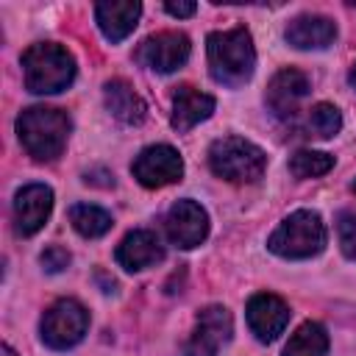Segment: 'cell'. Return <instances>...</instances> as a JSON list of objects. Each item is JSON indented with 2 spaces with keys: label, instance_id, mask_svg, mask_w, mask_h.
Segmentation results:
<instances>
[{
  "label": "cell",
  "instance_id": "cell-1",
  "mask_svg": "<svg viewBox=\"0 0 356 356\" xmlns=\"http://www.w3.org/2000/svg\"><path fill=\"white\" fill-rule=\"evenodd\" d=\"M206 50H209V70L217 83L242 86L245 81H250V75L256 70V50H253V39L245 28L209 33Z\"/></svg>",
  "mask_w": 356,
  "mask_h": 356
},
{
  "label": "cell",
  "instance_id": "cell-25",
  "mask_svg": "<svg viewBox=\"0 0 356 356\" xmlns=\"http://www.w3.org/2000/svg\"><path fill=\"white\" fill-rule=\"evenodd\" d=\"M164 8H167V14H172V17H192V14L197 11L195 3H167Z\"/></svg>",
  "mask_w": 356,
  "mask_h": 356
},
{
  "label": "cell",
  "instance_id": "cell-10",
  "mask_svg": "<svg viewBox=\"0 0 356 356\" xmlns=\"http://www.w3.org/2000/svg\"><path fill=\"white\" fill-rule=\"evenodd\" d=\"M167 236L178 248H197L209 234V217L195 200H178L170 206L167 217Z\"/></svg>",
  "mask_w": 356,
  "mask_h": 356
},
{
  "label": "cell",
  "instance_id": "cell-5",
  "mask_svg": "<svg viewBox=\"0 0 356 356\" xmlns=\"http://www.w3.org/2000/svg\"><path fill=\"white\" fill-rule=\"evenodd\" d=\"M209 167L214 175L234 181V184H253L264 175L267 156L259 145L242 139V136H225L217 139L209 150Z\"/></svg>",
  "mask_w": 356,
  "mask_h": 356
},
{
  "label": "cell",
  "instance_id": "cell-26",
  "mask_svg": "<svg viewBox=\"0 0 356 356\" xmlns=\"http://www.w3.org/2000/svg\"><path fill=\"white\" fill-rule=\"evenodd\" d=\"M3 356H17V353H14V350H11L8 345H3Z\"/></svg>",
  "mask_w": 356,
  "mask_h": 356
},
{
  "label": "cell",
  "instance_id": "cell-27",
  "mask_svg": "<svg viewBox=\"0 0 356 356\" xmlns=\"http://www.w3.org/2000/svg\"><path fill=\"white\" fill-rule=\"evenodd\" d=\"M350 83L356 86V64H353V70H350Z\"/></svg>",
  "mask_w": 356,
  "mask_h": 356
},
{
  "label": "cell",
  "instance_id": "cell-15",
  "mask_svg": "<svg viewBox=\"0 0 356 356\" xmlns=\"http://www.w3.org/2000/svg\"><path fill=\"white\" fill-rule=\"evenodd\" d=\"M142 14V6L136 0H106L95 6V19L108 42H122Z\"/></svg>",
  "mask_w": 356,
  "mask_h": 356
},
{
  "label": "cell",
  "instance_id": "cell-28",
  "mask_svg": "<svg viewBox=\"0 0 356 356\" xmlns=\"http://www.w3.org/2000/svg\"><path fill=\"white\" fill-rule=\"evenodd\" d=\"M353 189H356V184H353Z\"/></svg>",
  "mask_w": 356,
  "mask_h": 356
},
{
  "label": "cell",
  "instance_id": "cell-2",
  "mask_svg": "<svg viewBox=\"0 0 356 356\" xmlns=\"http://www.w3.org/2000/svg\"><path fill=\"white\" fill-rule=\"evenodd\" d=\"M70 117L58 108H47V106H33L25 108L17 117V134L22 147L28 150V156H33L36 161H53L61 156L67 136H70Z\"/></svg>",
  "mask_w": 356,
  "mask_h": 356
},
{
  "label": "cell",
  "instance_id": "cell-14",
  "mask_svg": "<svg viewBox=\"0 0 356 356\" xmlns=\"http://www.w3.org/2000/svg\"><path fill=\"white\" fill-rule=\"evenodd\" d=\"M161 259H164V248H161L159 236H156L153 231H145V228L131 231V234L120 242V248H117V261H120V267H125V270H131V273L156 267Z\"/></svg>",
  "mask_w": 356,
  "mask_h": 356
},
{
  "label": "cell",
  "instance_id": "cell-7",
  "mask_svg": "<svg viewBox=\"0 0 356 356\" xmlns=\"http://www.w3.org/2000/svg\"><path fill=\"white\" fill-rule=\"evenodd\" d=\"M134 178L147 186V189H156V186H167V184H175L181 175H184V161H181V153L170 145H150L145 147L136 159H134Z\"/></svg>",
  "mask_w": 356,
  "mask_h": 356
},
{
  "label": "cell",
  "instance_id": "cell-3",
  "mask_svg": "<svg viewBox=\"0 0 356 356\" xmlns=\"http://www.w3.org/2000/svg\"><path fill=\"white\" fill-rule=\"evenodd\" d=\"M22 72H25V86L33 95H53L72 83L75 61L61 44L36 42L22 53Z\"/></svg>",
  "mask_w": 356,
  "mask_h": 356
},
{
  "label": "cell",
  "instance_id": "cell-6",
  "mask_svg": "<svg viewBox=\"0 0 356 356\" xmlns=\"http://www.w3.org/2000/svg\"><path fill=\"white\" fill-rule=\"evenodd\" d=\"M86 325H89V312L78 300L64 298V300H56L44 312L42 339H44V345H50L56 350H67V348H72L83 339Z\"/></svg>",
  "mask_w": 356,
  "mask_h": 356
},
{
  "label": "cell",
  "instance_id": "cell-13",
  "mask_svg": "<svg viewBox=\"0 0 356 356\" xmlns=\"http://www.w3.org/2000/svg\"><path fill=\"white\" fill-rule=\"evenodd\" d=\"M309 95V78L300 70H281L267 86V106L275 117H292L295 106Z\"/></svg>",
  "mask_w": 356,
  "mask_h": 356
},
{
  "label": "cell",
  "instance_id": "cell-19",
  "mask_svg": "<svg viewBox=\"0 0 356 356\" xmlns=\"http://www.w3.org/2000/svg\"><path fill=\"white\" fill-rule=\"evenodd\" d=\"M328 350V334L320 323H303L286 342L284 356H325Z\"/></svg>",
  "mask_w": 356,
  "mask_h": 356
},
{
  "label": "cell",
  "instance_id": "cell-22",
  "mask_svg": "<svg viewBox=\"0 0 356 356\" xmlns=\"http://www.w3.org/2000/svg\"><path fill=\"white\" fill-rule=\"evenodd\" d=\"M306 128H309V134L317 136V139H331V136L342 128V117H339L337 106H331V103H317V106H312V111H309Z\"/></svg>",
  "mask_w": 356,
  "mask_h": 356
},
{
  "label": "cell",
  "instance_id": "cell-16",
  "mask_svg": "<svg viewBox=\"0 0 356 356\" xmlns=\"http://www.w3.org/2000/svg\"><path fill=\"white\" fill-rule=\"evenodd\" d=\"M211 111H214V97L184 83V86H178V92L172 97V128L181 134L192 131L197 122L209 120Z\"/></svg>",
  "mask_w": 356,
  "mask_h": 356
},
{
  "label": "cell",
  "instance_id": "cell-17",
  "mask_svg": "<svg viewBox=\"0 0 356 356\" xmlns=\"http://www.w3.org/2000/svg\"><path fill=\"white\" fill-rule=\"evenodd\" d=\"M334 39H337V25L323 14H303L286 25V42L300 50L328 47Z\"/></svg>",
  "mask_w": 356,
  "mask_h": 356
},
{
  "label": "cell",
  "instance_id": "cell-21",
  "mask_svg": "<svg viewBox=\"0 0 356 356\" xmlns=\"http://www.w3.org/2000/svg\"><path fill=\"white\" fill-rule=\"evenodd\" d=\"M331 167H334V156L323 150H298L289 161V172L295 178H317L325 175Z\"/></svg>",
  "mask_w": 356,
  "mask_h": 356
},
{
  "label": "cell",
  "instance_id": "cell-20",
  "mask_svg": "<svg viewBox=\"0 0 356 356\" xmlns=\"http://www.w3.org/2000/svg\"><path fill=\"white\" fill-rule=\"evenodd\" d=\"M70 222L81 236L95 239V236H103L111 228V214L100 206H92V203H75L70 209Z\"/></svg>",
  "mask_w": 356,
  "mask_h": 356
},
{
  "label": "cell",
  "instance_id": "cell-18",
  "mask_svg": "<svg viewBox=\"0 0 356 356\" xmlns=\"http://www.w3.org/2000/svg\"><path fill=\"white\" fill-rule=\"evenodd\" d=\"M103 100H106V108L125 125H139L147 114V106L145 100L134 92L131 83H125L122 78H114L103 86Z\"/></svg>",
  "mask_w": 356,
  "mask_h": 356
},
{
  "label": "cell",
  "instance_id": "cell-12",
  "mask_svg": "<svg viewBox=\"0 0 356 356\" xmlns=\"http://www.w3.org/2000/svg\"><path fill=\"white\" fill-rule=\"evenodd\" d=\"M289 323V306L270 292H259L248 300V325L259 342H273Z\"/></svg>",
  "mask_w": 356,
  "mask_h": 356
},
{
  "label": "cell",
  "instance_id": "cell-9",
  "mask_svg": "<svg viewBox=\"0 0 356 356\" xmlns=\"http://www.w3.org/2000/svg\"><path fill=\"white\" fill-rule=\"evenodd\" d=\"M231 337V314L222 306H209L197 314L195 331L184 345L181 356H217L220 345Z\"/></svg>",
  "mask_w": 356,
  "mask_h": 356
},
{
  "label": "cell",
  "instance_id": "cell-11",
  "mask_svg": "<svg viewBox=\"0 0 356 356\" xmlns=\"http://www.w3.org/2000/svg\"><path fill=\"white\" fill-rule=\"evenodd\" d=\"M53 192L44 184H28L14 197V228L19 236H33L50 217Z\"/></svg>",
  "mask_w": 356,
  "mask_h": 356
},
{
  "label": "cell",
  "instance_id": "cell-24",
  "mask_svg": "<svg viewBox=\"0 0 356 356\" xmlns=\"http://www.w3.org/2000/svg\"><path fill=\"white\" fill-rule=\"evenodd\" d=\"M42 267L47 270V273H61L67 264H70V253L64 250V248H58V245H53V248H47L44 253H42Z\"/></svg>",
  "mask_w": 356,
  "mask_h": 356
},
{
  "label": "cell",
  "instance_id": "cell-23",
  "mask_svg": "<svg viewBox=\"0 0 356 356\" xmlns=\"http://www.w3.org/2000/svg\"><path fill=\"white\" fill-rule=\"evenodd\" d=\"M337 234H339V248L348 259H356V214L353 211H339L337 214Z\"/></svg>",
  "mask_w": 356,
  "mask_h": 356
},
{
  "label": "cell",
  "instance_id": "cell-8",
  "mask_svg": "<svg viewBox=\"0 0 356 356\" xmlns=\"http://www.w3.org/2000/svg\"><path fill=\"white\" fill-rule=\"evenodd\" d=\"M136 58L156 72H172L189 58V39L181 31H159L139 44Z\"/></svg>",
  "mask_w": 356,
  "mask_h": 356
},
{
  "label": "cell",
  "instance_id": "cell-4",
  "mask_svg": "<svg viewBox=\"0 0 356 356\" xmlns=\"http://www.w3.org/2000/svg\"><path fill=\"white\" fill-rule=\"evenodd\" d=\"M325 245V225L317 211H292L267 239V248L281 259H309Z\"/></svg>",
  "mask_w": 356,
  "mask_h": 356
}]
</instances>
